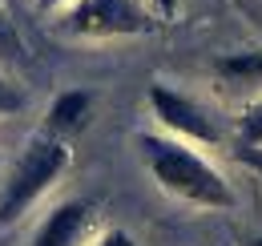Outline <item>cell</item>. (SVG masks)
<instances>
[{"label": "cell", "instance_id": "cell-1", "mask_svg": "<svg viewBox=\"0 0 262 246\" xmlns=\"http://www.w3.org/2000/svg\"><path fill=\"white\" fill-rule=\"evenodd\" d=\"M137 154L169 198L198 206V210H234L238 206V194L226 182V174L214 161H206L190 141L169 137V133H137Z\"/></svg>", "mask_w": 262, "mask_h": 246}, {"label": "cell", "instance_id": "cell-2", "mask_svg": "<svg viewBox=\"0 0 262 246\" xmlns=\"http://www.w3.org/2000/svg\"><path fill=\"white\" fill-rule=\"evenodd\" d=\"M69 170V146L53 133H40L25 146V154L16 157V166L8 170L4 190H0V226L16 222L33 206L36 198H45V190H53L57 178Z\"/></svg>", "mask_w": 262, "mask_h": 246}, {"label": "cell", "instance_id": "cell-3", "mask_svg": "<svg viewBox=\"0 0 262 246\" xmlns=\"http://www.w3.org/2000/svg\"><path fill=\"white\" fill-rule=\"evenodd\" d=\"M73 36H141L154 29V12L137 0H73L61 20Z\"/></svg>", "mask_w": 262, "mask_h": 246}, {"label": "cell", "instance_id": "cell-4", "mask_svg": "<svg viewBox=\"0 0 262 246\" xmlns=\"http://www.w3.org/2000/svg\"><path fill=\"white\" fill-rule=\"evenodd\" d=\"M149 109H154V117L169 129V137H182V141H190V146H218V141H222L218 121L198 105L194 97L169 89V85H149Z\"/></svg>", "mask_w": 262, "mask_h": 246}, {"label": "cell", "instance_id": "cell-5", "mask_svg": "<svg viewBox=\"0 0 262 246\" xmlns=\"http://www.w3.org/2000/svg\"><path fill=\"white\" fill-rule=\"evenodd\" d=\"M89 226H93V206L89 202H61L33 230L29 246H81Z\"/></svg>", "mask_w": 262, "mask_h": 246}, {"label": "cell", "instance_id": "cell-6", "mask_svg": "<svg viewBox=\"0 0 262 246\" xmlns=\"http://www.w3.org/2000/svg\"><path fill=\"white\" fill-rule=\"evenodd\" d=\"M89 117H93V93L89 89H65L53 101V109H49V133L53 137L77 133Z\"/></svg>", "mask_w": 262, "mask_h": 246}, {"label": "cell", "instance_id": "cell-7", "mask_svg": "<svg viewBox=\"0 0 262 246\" xmlns=\"http://www.w3.org/2000/svg\"><path fill=\"white\" fill-rule=\"evenodd\" d=\"M214 73L234 85V89H254L262 85V49H250V53H226L214 61Z\"/></svg>", "mask_w": 262, "mask_h": 246}, {"label": "cell", "instance_id": "cell-8", "mask_svg": "<svg viewBox=\"0 0 262 246\" xmlns=\"http://www.w3.org/2000/svg\"><path fill=\"white\" fill-rule=\"evenodd\" d=\"M238 141L246 150H258L262 146V97L254 105H246V113L238 117Z\"/></svg>", "mask_w": 262, "mask_h": 246}, {"label": "cell", "instance_id": "cell-9", "mask_svg": "<svg viewBox=\"0 0 262 246\" xmlns=\"http://www.w3.org/2000/svg\"><path fill=\"white\" fill-rule=\"evenodd\" d=\"M0 61H25V40L4 12H0Z\"/></svg>", "mask_w": 262, "mask_h": 246}, {"label": "cell", "instance_id": "cell-10", "mask_svg": "<svg viewBox=\"0 0 262 246\" xmlns=\"http://www.w3.org/2000/svg\"><path fill=\"white\" fill-rule=\"evenodd\" d=\"M25 89L12 81V77H0V117H12V113H20L25 109Z\"/></svg>", "mask_w": 262, "mask_h": 246}, {"label": "cell", "instance_id": "cell-11", "mask_svg": "<svg viewBox=\"0 0 262 246\" xmlns=\"http://www.w3.org/2000/svg\"><path fill=\"white\" fill-rule=\"evenodd\" d=\"M93 246H137V238H133L129 230H105Z\"/></svg>", "mask_w": 262, "mask_h": 246}, {"label": "cell", "instance_id": "cell-12", "mask_svg": "<svg viewBox=\"0 0 262 246\" xmlns=\"http://www.w3.org/2000/svg\"><path fill=\"white\" fill-rule=\"evenodd\" d=\"M73 0H36V8L40 12H57V8H69Z\"/></svg>", "mask_w": 262, "mask_h": 246}, {"label": "cell", "instance_id": "cell-13", "mask_svg": "<svg viewBox=\"0 0 262 246\" xmlns=\"http://www.w3.org/2000/svg\"><path fill=\"white\" fill-rule=\"evenodd\" d=\"M154 8H158L162 16H173V12H178V0H154Z\"/></svg>", "mask_w": 262, "mask_h": 246}, {"label": "cell", "instance_id": "cell-14", "mask_svg": "<svg viewBox=\"0 0 262 246\" xmlns=\"http://www.w3.org/2000/svg\"><path fill=\"white\" fill-rule=\"evenodd\" d=\"M246 246H262V234H258V238H250V242H246Z\"/></svg>", "mask_w": 262, "mask_h": 246}]
</instances>
